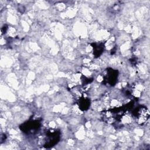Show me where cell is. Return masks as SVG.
I'll return each mask as SVG.
<instances>
[{
  "label": "cell",
  "instance_id": "6da1fadb",
  "mask_svg": "<svg viewBox=\"0 0 150 150\" xmlns=\"http://www.w3.org/2000/svg\"><path fill=\"white\" fill-rule=\"evenodd\" d=\"M149 111L145 107L138 108L135 112L137 121L140 124L145 123L147 121L149 118Z\"/></svg>",
  "mask_w": 150,
  "mask_h": 150
},
{
  "label": "cell",
  "instance_id": "7a4b0ae2",
  "mask_svg": "<svg viewBox=\"0 0 150 150\" xmlns=\"http://www.w3.org/2000/svg\"><path fill=\"white\" fill-rule=\"evenodd\" d=\"M80 108L83 110H85L88 108L90 105V101L87 98H83V99L80 100Z\"/></svg>",
  "mask_w": 150,
  "mask_h": 150
}]
</instances>
